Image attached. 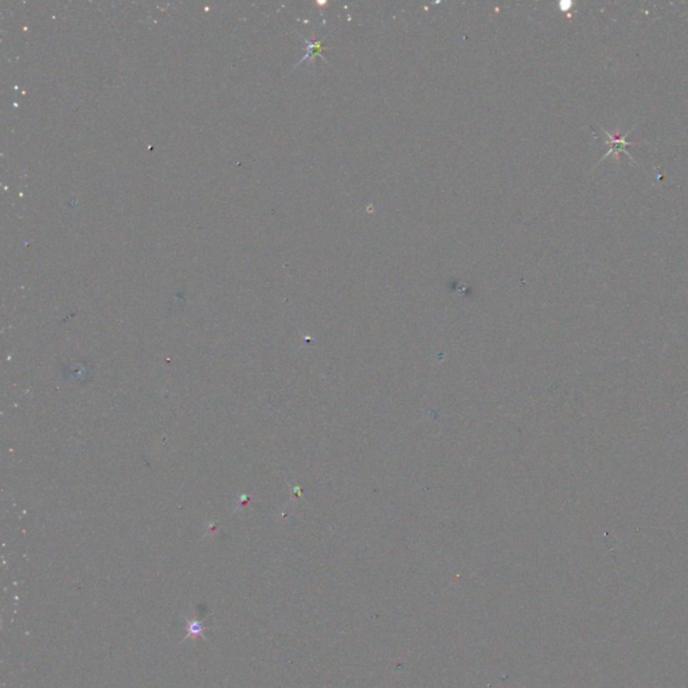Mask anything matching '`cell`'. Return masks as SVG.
Segmentation results:
<instances>
[{"instance_id": "obj_1", "label": "cell", "mask_w": 688, "mask_h": 688, "mask_svg": "<svg viewBox=\"0 0 688 688\" xmlns=\"http://www.w3.org/2000/svg\"><path fill=\"white\" fill-rule=\"evenodd\" d=\"M602 131H604V134L608 136V139H609V140H607V143H608L609 146H612V148H610L609 151H608V152H607V154L602 156V159L608 158L609 155L613 154V155H614V158H616V160L619 161V160H620L621 152H624V154H627V155L629 156V159H631L632 161H634L632 156L629 155V152H628V151H625V147H627V146H632V144H634V143H631V141H628V140H627V137H628V135L631 134V131H628L625 135H621L620 137H616V136L612 135V134H609V132H608V131H605V129H602ZM602 159H601V160H602Z\"/></svg>"}, {"instance_id": "obj_2", "label": "cell", "mask_w": 688, "mask_h": 688, "mask_svg": "<svg viewBox=\"0 0 688 688\" xmlns=\"http://www.w3.org/2000/svg\"><path fill=\"white\" fill-rule=\"evenodd\" d=\"M572 6H573V4H572V1H570V3H561V9H562V11H569V9H572Z\"/></svg>"}]
</instances>
